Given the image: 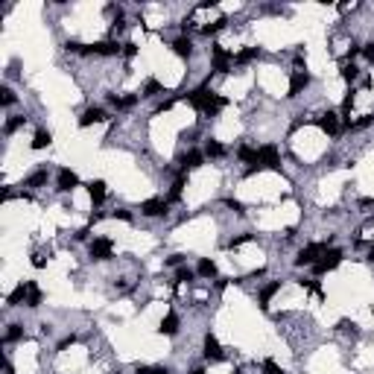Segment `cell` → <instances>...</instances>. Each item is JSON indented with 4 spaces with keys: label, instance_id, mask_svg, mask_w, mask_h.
Returning <instances> with one entry per match:
<instances>
[{
    "label": "cell",
    "instance_id": "7a4b0ae2",
    "mask_svg": "<svg viewBox=\"0 0 374 374\" xmlns=\"http://www.w3.org/2000/svg\"><path fill=\"white\" fill-rule=\"evenodd\" d=\"M339 263H342V252L339 249H327V252L313 263V269H316V275H324V272H333Z\"/></svg>",
    "mask_w": 374,
    "mask_h": 374
},
{
    "label": "cell",
    "instance_id": "f6af8a7d",
    "mask_svg": "<svg viewBox=\"0 0 374 374\" xmlns=\"http://www.w3.org/2000/svg\"><path fill=\"white\" fill-rule=\"evenodd\" d=\"M155 374H170L167 368H155Z\"/></svg>",
    "mask_w": 374,
    "mask_h": 374
},
{
    "label": "cell",
    "instance_id": "cb8c5ba5",
    "mask_svg": "<svg viewBox=\"0 0 374 374\" xmlns=\"http://www.w3.org/2000/svg\"><path fill=\"white\" fill-rule=\"evenodd\" d=\"M240 161H249V164H257V149H252V146H240L237 149Z\"/></svg>",
    "mask_w": 374,
    "mask_h": 374
},
{
    "label": "cell",
    "instance_id": "8fae6325",
    "mask_svg": "<svg viewBox=\"0 0 374 374\" xmlns=\"http://www.w3.org/2000/svg\"><path fill=\"white\" fill-rule=\"evenodd\" d=\"M316 123H319V129H322V132H327V135H339V117H336L333 111L322 114Z\"/></svg>",
    "mask_w": 374,
    "mask_h": 374
},
{
    "label": "cell",
    "instance_id": "8992f818",
    "mask_svg": "<svg viewBox=\"0 0 374 374\" xmlns=\"http://www.w3.org/2000/svg\"><path fill=\"white\" fill-rule=\"evenodd\" d=\"M111 252H114V243L108 237H97L91 243V257H97V260H108Z\"/></svg>",
    "mask_w": 374,
    "mask_h": 374
},
{
    "label": "cell",
    "instance_id": "7c38bea8",
    "mask_svg": "<svg viewBox=\"0 0 374 374\" xmlns=\"http://www.w3.org/2000/svg\"><path fill=\"white\" fill-rule=\"evenodd\" d=\"M205 357L208 359H214V362H220L222 359V348H220V342H217V336H205Z\"/></svg>",
    "mask_w": 374,
    "mask_h": 374
},
{
    "label": "cell",
    "instance_id": "f546056e",
    "mask_svg": "<svg viewBox=\"0 0 374 374\" xmlns=\"http://www.w3.org/2000/svg\"><path fill=\"white\" fill-rule=\"evenodd\" d=\"M184 281H193V272H190V269H184V266H178V272H175V284L181 287Z\"/></svg>",
    "mask_w": 374,
    "mask_h": 374
},
{
    "label": "cell",
    "instance_id": "e0dca14e",
    "mask_svg": "<svg viewBox=\"0 0 374 374\" xmlns=\"http://www.w3.org/2000/svg\"><path fill=\"white\" fill-rule=\"evenodd\" d=\"M172 53H175V56H190V53H193V41H190L187 35L175 38V41H172Z\"/></svg>",
    "mask_w": 374,
    "mask_h": 374
},
{
    "label": "cell",
    "instance_id": "ac0fdd59",
    "mask_svg": "<svg viewBox=\"0 0 374 374\" xmlns=\"http://www.w3.org/2000/svg\"><path fill=\"white\" fill-rule=\"evenodd\" d=\"M161 333H167V336L178 333V316H175V313H167V316H164V322H161Z\"/></svg>",
    "mask_w": 374,
    "mask_h": 374
},
{
    "label": "cell",
    "instance_id": "7dc6e473",
    "mask_svg": "<svg viewBox=\"0 0 374 374\" xmlns=\"http://www.w3.org/2000/svg\"><path fill=\"white\" fill-rule=\"evenodd\" d=\"M193 374H205V371H202V368H196V371H193Z\"/></svg>",
    "mask_w": 374,
    "mask_h": 374
},
{
    "label": "cell",
    "instance_id": "ee69618b",
    "mask_svg": "<svg viewBox=\"0 0 374 374\" xmlns=\"http://www.w3.org/2000/svg\"><path fill=\"white\" fill-rule=\"evenodd\" d=\"M135 374H155V368H137Z\"/></svg>",
    "mask_w": 374,
    "mask_h": 374
},
{
    "label": "cell",
    "instance_id": "f35d334b",
    "mask_svg": "<svg viewBox=\"0 0 374 374\" xmlns=\"http://www.w3.org/2000/svg\"><path fill=\"white\" fill-rule=\"evenodd\" d=\"M44 263H47V260H44V257H41V255H35V257H33V266H35V269H41Z\"/></svg>",
    "mask_w": 374,
    "mask_h": 374
},
{
    "label": "cell",
    "instance_id": "d590c367",
    "mask_svg": "<svg viewBox=\"0 0 374 374\" xmlns=\"http://www.w3.org/2000/svg\"><path fill=\"white\" fill-rule=\"evenodd\" d=\"M225 205H228L231 211H237V214H243V202H237V199H225Z\"/></svg>",
    "mask_w": 374,
    "mask_h": 374
},
{
    "label": "cell",
    "instance_id": "d6a6232c",
    "mask_svg": "<svg viewBox=\"0 0 374 374\" xmlns=\"http://www.w3.org/2000/svg\"><path fill=\"white\" fill-rule=\"evenodd\" d=\"M222 27H225V18H220V21H214V24H208V27H205V35H211V33H220Z\"/></svg>",
    "mask_w": 374,
    "mask_h": 374
},
{
    "label": "cell",
    "instance_id": "6da1fadb",
    "mask_svg": "<svg viewBox=\"0 0 374 374\" xmlns=\"http://www.w3.org/2000/svg\"><path fill=\"white\" fill-rule=\"evenodd\" d=\"M187 102H190L196 111H202V114H217L220 108H225V97L211 94L208 88H196V91H190V94H187Z\"/></svg>",
    "mask_w": 374,
    "mask_h": 374
},
{
    "label": "cell",
    "instance_id": "277c9868",
    "mask_svg": "<svg viewBox=\"0 0 374 374\" xmlns=\"http://www.w3.org/2000/svg\"><path fill=\"white\" fill-rule=\"evenodd\" d=\"M257 164L266 167V170H278L281 167V155H278L275 146H260L257 149Z\"/></svg>",
    "mask_w": 374,
    "mask_h": 374
},
{
    "label": "cell",
    "instance_id": "8d00e7d4",
    "mask_svg": "<svg viewBox=\"0 0 374 374\" xmlns=\"http://www.w3.org/2000/svg\"><path fill=\"white\" fill-rule=\"evenodd\" d=\"M362 56H365V59L374 65V44H365V47H362Z\"/></svg>",
    "mask_w": 374,
    "mask_h": 374
},
{
    "label": "cell",
    "instance_id": "9a60e30c",
    "mask_svg": "<svg viewBox=\"0 0 374 374\" xmlns=\"http://www.w3.org/2000/svg\"><path fill=\"white\" fill-rule=\"evenodd\" d=\"M27 295H30V287H27V281H24V284H18V287L9 292V304H12V307L27 304Z\"/></svg>",
    "mask_w": 374,
    "mask_h": 374
},
{
    "label": "cell",
    "instance_id": "4dcf8cb0",
    "mask_svg": "<svg viewBox=\"0 0 374 374\" xmlns=\"http://www.w3.org/2000/svg\"><path fill=\"white\" fill-rule=\"evenodd\" d=\"M342 79H345V82H354V79H357V68H354V65H342Z\"/></svg>",
    "mask_w": 374,
    "mask_h": 374
},
{
    "label": "cell",
    "instance_id": "603a6c76",
    "mask_svg": "<svg viewBox=\"0 0 374 374\" xmlns=\"http://www.w3.org/2000/svg\"><path fill=\"white\" fill-rule=\"evenodd\" d=\"M199 275L202 278H217V263L214 260H199Z\"/></svg>",
    "mask_w": 374,
    "mask_h": 374
},
{
    "label": "cell",
    "instance_id": "ffe728a7",
    "mask_svg": "<svg viewBox=\"0 0 374 374\" xmlns=\"http://www.w3.org/2000/svg\"><path fill=\"white\" fill-rule=\"evenodd\" d=\"M50 140H53L50 132L38 129V132H35V137H33V149H44V146H50Z\"/></svg>",
    "mask_w": 374,
    "mask_h": 374
},
{
    "label": "cell",
    "instance_id": "7bdbcfd3",
    "mask_svg": "<svg viewBox=\"0 0 374 374\" xmlns=\"http://www.w3.org/2000/svg\"><path fill=\"white\" fill-rule=\"evenodd\" d=\"M167 108H172V100H164L161 105H158V111H167Z\"/></svg>",
    "mask_w": 374,
    "mask_h": 374
},
{
    "label": "cell",
    "instance_id": "e575fe53",
    "mask_svg": "<svg viewBox=\"0 0 374 374\" xmlns=\"http://www.w3.org/2000/svg\"><path fill=\"white\" fill-rule=\"evenodd\" d=\"M263 368H266V374H281V368H278V362H275V359H266V362H263Z\"/></svg>",
    "mask_w": 374,
    "mask_h": 374
},
{
    "label": "cell",
    "instance_id": "1f68e13d",
    "mask_svg": "<svg viewBox=\"0 0 374 374\" xmlns=\"http://www.w3.org/2000/svg\"><path fill=\"white\" fill-rule=\"evenodd\" d=\"M158 91H161V82H158V79H149V82L143 85V94H146V97H155Z\"/></svg>",
    "mask_w": 374,
    "mask_h": 374
},
{
    "label": "cell",
    "instance_id": "b9f144b4",
    "mask_svg": "<svg viewBox=\"0 0 374 374\" xmlns=\"http://www.w3.org/2000/svg\"><path fill=\"white\" fill-rule=\"evenodd\" d=\"M73 342H76V336H68V339L59 342V348H68V345H73Z\"/></svg>",
    "mask_w": 374,
    "mask_h": 374
},
{
    "label": "cell",
    "instance_id": "7402d4cb",
    "mask_svg": "<svg viewBox=\"0 0 374 374\" xmlns=\"http://www.w3.org/2000/svg\"><path fill=\"white\" fill-rule=\"evenodd\" d=\"M205 155H208V158H222V155H225V146H222V143H217V140H208Z\"/></svg>",
    "mask_w": 374,
    "mask_h": 374
},
{
    "label": "cell",
    "instance_id": "9c48e42d",
    "mask_svg": "<svg viewBox=\"0 0 374 374\" xmlns=\"http://www.w3.org/2000/svg\"><path fill=\"white\" fill-rule=\"evenodd\" d=\"M307 85H310V76H307L304 70H295L292 79H289V94H287V97H298Z\"/></svg>",
    "mask_w": 374,
    "mask_h": 374
},
{
    "label": "cell",
    "instance_id": "4fadbf2b",
    "mask_svg": "<svg viewBox=\"0 0 374 374\" xmlns=\"http://www.w3.org/2000/svg\"><path fill=\"white\" fill-rule=\"evenodd\" d=\"M102 120H108V117H105V111L94 105V108H88L85 114L79 117V126H94V123H102Z\"/></svg>",
    "mask_w": 374,
    "mask_h": 374
},
{
    "label": "cell",
    "instance_id": "3957f363",
    "mask_svg": "<svg viewBox=\"0 0 374 374\" xmlns=\"http://www.w3.org/2000/svg\"><path fill=\"white\" fill-rule=\"evenodd\" d=\"M324 252H327V246H324V243H310L307 249H301V252H298V257H295V266H313V263H316Z\"/></svg>",
    "mask_w": 374,
    "mask_h": 374
},
{
    "label": "cell",
    "instance_id": "60d3db41",
    "mask_svg": "<svg viewBox=\"0 0 374 374\" xmlns=\"http://www.w3.org/2000/svg\"><path fill=\"white\" fill-rule=\"evenodd\" d=\"M249 240H252V234H243V237H237L234 243H231V246H240V243H249Z\"/></svg>",
    "mask_w": 374,
    "mask_h": 374
},
{
    "label": "cell",
    "instance_id": "83f0119b",
    "mask_svg": "<svg viewBox=\"0 0 374 374\" xmlns=\"http://www.w3.org/2000/svg\"><path fill=\"white\" fill-rule=\"evenodd\" d=\"M257 59V47H252V50H243V53H237V65H246V62H255Z\"/></svg>",
    "mask_w": 374,
    "mask_h": 374
},
{
    "label": "cell",
    "instance_id": "2e32d148",
    "mask_svg": "<svg viewBox=\"0 0 374 374\" xmlns=\"http://www.w3.org/2000/svg\"><path fill=\"white\" fill-rule=\"evenodd\" d=\"M88 193H91V202L94 205H102L105 202V181H100V178L91 181V184H88Z\"/></svg>",
    "mask_w": 374,
    "mask_h": 374
},
{
    "label": "cell",
    "instance_id": "5bb4252c",
    "mask_svg": "<svg viewBox=\"0 0 374 374\" xmlns=\"http://www.w3.org/2000/svg\"><path fill=\"white\" fill-rule=\"evenodd\" d=\"M205 164V152H199V149H190V152L181 158V167L184 170H196V167H202Z\"/></svg>",
    "mask_w": 374,
    "mask_h": 374
},
{
    "label": "cell",
    "instance_id": "5b68a950",
    "mask_svg": "<svg viewBox=\"0 0 374 374\" xmlns=\"http://www.w3.org/2000/svg\"><path fill=\"white\" fill-rule=\"evenodd\" d=\"M82 53H88V56H117V53H123V44H117V41H100V44L82 47Z\"/></svg>",
    "mask_w": 374,
    "mask_h": 374
},
{
    "label": "cell",
    "instance_id": "30bf717a",
    "mask_svg": "<svg viewBox=\"0 0 374 374\" xmlns=\"http://www.w3.org/2000/svg\"><path fill=\"white\" fill-rule=\"evenodd\" d=\"M214 70L217 73H228L231 70V56L222 50L220 44H214Z\"/></svg>",
    "mask_w": 374,
    "mask_h": 374
},
{
    "label": "cell",
    "instance_id": "484cf974",
    "mask_svg": "<svg viewBox=\"0 0 374 374\" xmlns=\"http://www.w3.org/2000/svg\"><path fill=\"white\" fill-rule=\"evenodd\" d=\"M181 187H184V175H178V178H175V184H172L170 199H167V202H178V199H181Z\"/></svg>",
    "mask_w": 374,
    "mask_h": 374
},
{
    "label": "cell",
    "instance_id": "ab89813d",
    "mask_svg": "<svg viewBox=\"0 0 374 374\" xmlns=\"http://www.w3.org/2000/svg\"><path fill=\"white\" fill-rule=\"evenodd\" d=\"M181 260H184L181 255H172L170 260H167V263H170V266H181Z\"/></svg>",
    "mask_w": 374,
    "mask_h": 374
},
{
    "label": "cell",
    "instance_id": "836d02e7",
    "mask_svg": "<svg viewBox=\"0 0 374 374\" xmlns=\"http://www.w3.org/2000/svg\"><path fill=\"white\" fill-rule=\"evenodd\" d=\"M0 94H3V97H0V102H3V105H12V102H15V94H12L9 88H3Z\"/></svg>",
    "mask_w": 374,
    "mask_h": 374
},
{
    "label": "cell",
    "instance_id": "f1b7e54d",
    "mask_svg": "<svg viewBox=\"0 0 374 374\" xmlns=\"http://www.w3.org/2000/svg\"><path fill=\"white\" fill-rule=\"evenodd\" d=\"M24 336V327L21 324H9V330H6V342H18Z\"/></svg>",
    "mask_w": 374,
    "mask_h": 374
},
{
    "label": "cell",
    "instance_id": "ba28073f",
    "mask_svg": "<svg viewBox=\"0 0 374 374\" xmlns=\"http://www.w3.org/2000/svg\"><path fill=\"white\" fill-rule=\"evenodd\" d=\"M167 208H170V202H167V199H149V202L140 205V211H143L146 217H164V214H167Z\"/></svg>",
    "mask_w": 374,
    "mask_h": 374
},
{
    "label": "cell",
    "instance_id": "bcb514c9",
    "mask_svg": "<svg viewBox=\"0 0 374 374\" xmlns=\"http://www.w3.org/2000/svg\"><path fill=\"white\" fill-rule=\"evenodd\" d=\"M368 260H371V263H374V249H371V252H368Z\"/></svg>",
    "mask_w": 374,
    "mask_h": 374
},
{
    "label": "cell",
    "instance_id": "52a82bcc",
    "mask_svg": "<svg viewBox=\"0 0 374 374\" xmlns=\"http://www.w3.org/2000/svg\"><path fill=\"white\" fill-rule=\"evenodd\" d=\"M79 184V175L73 170H59V181H56V190H62V193H68V190H73V187Z\"/></svg>",
    "mask_w": 374,
    "mask_h": 374
},
{
    "label": "cell",
    "instance_id": "74e56055",
    "mask_svg": "<svg viewBox=\"0 0 374 374\" xmlns=\"http://www.w3.org/2000/svg\"><path fill=\"white\" fill-rule=\"evenodd\" d=\"M135 53H137V47H135V44H123V56H126V59H132Z\"/></svg>",
    "mask_w": 374,
    "mask_h": 374
},
{
    "label": "cell",
    "instance_id": "44dd1931",
    "mask_svg": "<svg viewBox=\"0 0 374 374\" xmlns=\"http://www.w3.org/2000/svg\"><path fill=\"white\" fill-rule=\"evenodd\" d=\"M278 289H281V284H278V281H275V284H269V287H263V292H260V307H263V310L269 307V301H272V295L278 292Z\"/></svg>",
    "mask_w": 374,
    "mask_h": 374
},
{
    "label": "cell",
    "instance_id": "d6986e66",
    "mask_svg": "<svg viewBox=\"0 0 374 374\" xmlns=\"http://www.w3.org/2000/svg\"><path fill=\"white\" fill-rule=\"evenodd\" d=\"M27 287H30V295H27V307H38L41 304V289L35 281H27Z\"/></svg>",
    "mask_w": 374,
    "mask_h": 374
},
{
    "label": "cell",
    "instance_id": "d4e9b609",
    "mask_svg": "<svg viewBox=\"0 0 374 374\" xmlns=\"http://www.w3.org/2000/svg\"><path fill=\"white\" fill-rule=\"evenodd\" d=\"M47 181V170H35L30 178H27V187H41Z\"/></svg>",
    "mask_w": 374,
    "mask_h": 374
},
{
    "label": "cell",
    "instance_id": "4316f807",
    "mask_svg": "<svg viewBox=\"0 0 374 374\" xmlns=\"http://www.w3.org/2000/svg\"><path fill=\"white\" fill-rule=\"evenodd\" d=\"M24 123H27V117H12V120H6L3 132H6V135H12V132H18V129L24 126Z\"/></svg>",
    "mask_w": 374,
    "mask_h": 374
}]
</instances>
